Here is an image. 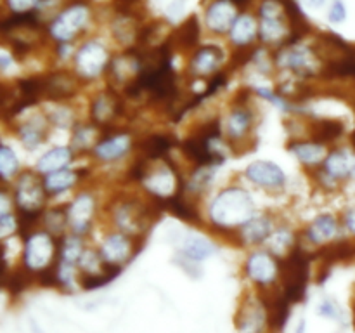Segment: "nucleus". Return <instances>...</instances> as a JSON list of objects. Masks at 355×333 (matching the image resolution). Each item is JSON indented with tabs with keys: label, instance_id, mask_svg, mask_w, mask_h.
<instances>
[{
	"label": "nucleus",
	"instance_id": "nucleus-37",
	"mask_svg": "<svg viewBox=\"0 0 355 333\" xmlns=\"http://www.w3.org/2000/svg\"><path fill=\"white\" fill-rule=\"evenodd\" d=\"M31 330H33V333H42V330L38 328L37 323H31Z\"/></svg>",
	"mask_w": 355,
	"mask_h": 333
},
{
	"label": "nucleus",
	"instance_id": "nucleus-14",
	"mask_svg": "<svg viewBox=\"0 0 355 333\" xmlns=\"http://www.w3.org/2000/svg\"><path fill=\"white\" fill-rule=\"evenodd\" d=\"M257 35V21L248 14L236 17L234 24L231 28V38L234 44L246 45L255 38Z\"/></svg>",
	"mask_w": 355,
	"mask_h": 333
},
{
	"label": "nucleus",
	"instance_id": "nucleus-6",
	"mask_svg": "<svg viewBox=\"0 0 355 333\" xmlns=\"http://www.w3.org/2000/svg\"><path fill=\"white\" fill-rule=\"evenodd\" d=\"M246 177L263 187H279L284 184V172L279 165L267 160H259L246 166Z\"/></svg>",
	"mask_w": 355,
	"mask_h": 333
},
{
	"label": "nucleus",
	"instance_id": "nucleus-20",
	"mask_svg": "<svg viewBox=\"0 0 355 333\" xmlns=\"http://www.w3.org/2000/svg\"><path fill=\"white\" fill-rule=\"evenodd\" d=\"M326 172H328L331 177H335V179H342V177H345L347 173L350 172L349 156L342 151L331 153V155L328 156V160H326Z\"/></svg>",
	"mask_w": 355,
	"mask_h": 333
},
{
	"label": "nucleus",
	"instance_id": "nucleus-15",
	"mask_svg": "<svg viewBox=\"0 0 355 333\" xmlns=\"http://www.w3.org/2000/svg\"><path fill=\"white\" fill-rule=\"evenodd\" d=\"M220 61H222V51L218 47L210 45V47L201 49V51L194 56L193 68L194 71L200 73V75H207V73L214 71Z\"/></svg>",
	"mask_w": 355,
	"mask_h": 333
},
{
	"label": "nucleus",
	"instance_id": "nucleus-18",
	"mask_svg": "<svg viewBox=\"0 0 355 333\" xmlns=\"http://www.w3.org/2000/svg\"><path fill=\"white\" fill-rule=\"evenodd\" d=\"M215 252V246L205 238H189L184 245V253L193 260H205Z\"/></svg>",
	"mask_w": 355,
	"mask_h": 333
},
{
	"label": "nucleus",
	"instance_id": "nucleus-12",
	"mask_svg": "<svg viewBox=\"0 0 355 333\" xmlns=\"http://www.w3.org/2000/svg\"><path fill=\"white\" fill-rule=\"evenodd\" d=\"M128 148H130V137L128 135H114V137H110L101 142V144H97L96 155L97 158L111 162V160H116L121 155H125Z\"/></svg>",
	"mask_w": 355,
	"mask_h": 333
},
{
	"label": "nucleus",
	"instance_id": "nucleus-33",
	"mask_svg": "<svg viewBox=\"0 0 355 333\" xmlns=\"http://www.w3.org/2000/svg\"><path fill=\"white\" fill-rule=\"evenodd\" d=\"M7 210H9V200H7L6 194L0 193V217L7 215Z\"/></svg>",
	"mask_w": 355,
	"mask_h": 333
},
{
	"label": "nucleus",
	"instance_id": "nucleus-35",
	"mask_svg": "<svg viewBox=\"0 0 355 333\" xmlns=\"http://www.w3.org/2000/svg\"><path fill=\"white\" fill-rule=\"evenodd\" d=\"M305 3H307L309 7H314V9H319V7L324 6L326 0H305Z\"/></svg>",
	"mask_w": 355,
	"mask_h": 333
},
{
	"label": "nucleus",
	"instance_id": "nucleus-5",
	"mask_svg": "<svg viewBox=\"0 0 355 333\" xmlns=\"http://www.w3.org/2000/svg\"><path fill=\"white\" fill-rule=\"evenodd\" d=\"M281 6L276 0H266L260 7L262 21H260V37L266 42H276L286 33V26L281 17Z\"/></svg>",
	"mask_w": 355,
	"mask_h": 333
},
{
	"label": "nucleus",
	"instance_id": "nucleus-31",
	"mask_svg": "<svg viewBox=\"0 0 355 333\" xmlns=\"http://www.w3.org/2000/svg\"><path fill=\"white\" fill-rule=\"evenodd\" d=\"M290 241H291V236L288 234V232H277V234L274 236L272 248L279 250V252H284V250L288 248V245H290Z\"/></svg>",
	"mask_w": 355,
	"mask_h": 333
},
{
	"label": "nucleus",
	"instance_id": "nucleus-7",
	"mask_svg": "<svg viewBox=\"0 0 355 333\" xmlns=\"http://www.w3.org/2000/svg\"><path fill=\"white\" fill-rule=\"evenodd\" d=\"M236 21V6L231 0H217L207 10V26L215 33L231 30Z\"/></svg>",
	"mask_w": 355,
	"mask_h": 333
},
{
	"label": "nucleus",
	"instance_id": "nucleus-38",
	"mask_svg": "<svg viewBox=\"0 0 355 333\" xmlns=\"http://www.w3.org/2000/svg\"><path fill=\"white\" fill-rule=\"evenodd\" d=\"M352 173H354V177H355V166H354V170H352Z\"/></svg>",
	"mask_w": 355,
	"mask_h": 333
},
{
	"label": "nucleus",
	"instance_id": "nucleus-25",
	"mask_svg": "<svg viewBox=\"0 0 355 333\" xmlns=\"http://www.w3.org/2000/svg\"><path fill=\"white\" fill-rule=\"evenodd\" d=\"M82 243H80L78 238H69L66 241L64 250H62V262L66 264H75L76 260L82 259Z\"/></svg>",
	"mask_w": 355,
	"mask_h": 333
},
{
	"label": "nucleus",
	"instance_id": "nucleus-2",
	"mask_svg": "<svg viewBox=\"0 0 355 333\" xmlns=\"http://www.w3.org/2000/svg\"><path fill=\"white\" fill-rule=\"evenodd\" d=\"M89 21V9L87 6L82 3H76V6L68 7V9L62 10L58 17L54 19L51 26L52 37L58 38L61 42H68L85 26V23Z\"/></svg>",
	"mask_w": 355,
	"mask_h": 333
},
{
	"label": "nucleus",
	"instance_id": "nucleus-34",
	"mask_svg": "<svg viewBox=\"0 0 355 333\" xmlns=\"http://www.w3.org/2000/svg\"><path fill=\"white\" fill-rule=\"evenodd\" d=\"M345 224H347V228H349L350 231H352L355 234V208H354V210H350L349 214H347Z\"/></svg>",
	"mask_w": 355,
	"mask_h": 333
},
{
	"label": "nucleus",
	"instance_id": "nucleus-16",
	"mask_svg": "<svg viewBox=\"0 0 355 333\" xmlns=\"http://www.w3.org/2000/svg\"><path fill=\"white\" fill-rule=\"evenodd\" d=\"M76 179H78V176H76L75 170H55V172L47 173V177H45V189H49L51 193H59V191L71 187L76 182Z\"/></svg>",
	"mask_w": 355,
	"mask_h": 333
},
{
	"label": "nucleus",
	"instance_id": "nucleus-17",
	"mask_svg": "<svg viewBox=\"0 0 355 333\" xmlns=\"http://www.w3.org/2000/svg\"><path fill=\"white\" fill-rule=\"evenodd\" d=\"M311 238L314 241H326L336 234V221L331 215H319L311 225Z\"/></svg>",
	"mask_w": 355,
	"mask_h": 333
},
{
	"label": "nucleus",
	"instance_id": "nucleus-26",
	"mask_svg": "<svg viewBox=\"0 0 355 333\" xmlns=\"http://www.w3.org/2000/svg\"><path fill=\"white\" fill-rule=\"evenodd\" d=\"M21 137H23L24 144H26L28 148H35V146L40 144L42 141V128L33 127V125H26V127H23V130H21Z\"/></svg>",
	"mask_w": 355,
	"mask_h": 333
},
{
	"label": "nucleus",
	"instance_id": "nucleus-36",
	"mask_svg": "<svg viewBox=\"0 0 355 333\" xmlns=\"http://www.w3.org/2000/svg\"><path fill=\"white\" fill-rule=\"evenodd\" d=\"M3 280V255H2V248H0V283Z\"/></svg>",
	"mask_w": 355,
	"mask_h": 333
},
{
	"label": "nucleus",
	"instance_id": "nucleus-30",
	"mask_svg": "<svg viewBox=\"0 0 355 333\" xmlns=\"http://www.w3.org/2000/svg\"><path fill=\"white\" fill-rule=\"evenodd\" d=\"M14 229H16V221H14L10 215H3V217H0V238L9 236Z\"/></svg>",
	"mask_w": 355,
	"mask_h": 333
},
{
	"label": "nucleus",
	"instance_id": "nucleus-10",
	"mask_svg": "<svg viewBox=\"0 0 355 333\" xmlns=\"http://www.w3.org/2000/svg\"><path fill=\"white\" fill-rule=\"evenodd\" d=\"M94 212V200L89 194H82L75 200V203L71 205V208L68 210V219L71 222V225L75 228V231L82 232L89 228V221L92 217Z\"/></svg>",
	"mask_w": 355,
	"mask_h": 333
},
{
	"label": "nucleus",
	"instance_id": "nucleus-27",
	"mask_svg": "<svg viewBox=\"0 0 355 333\" xmlns=\"http://www.w3.org/2000/svg\"><path fill=\"white\" fill-rule=\"evenodd\" d=\"M345 17H347L345 3H343L342 0H335L331 9H329V21H331V23H342V21H345Z\"/></svg>",
	"mask_w": 355,
	"mask_h": 333
},
{
	"label": "nucleus",
	"instance_id": "nucleus-22",
	"mask_svg": "<svg viewBox=\"0 0 355 333\" xmlns=\"http://www.w3.org/2000/svg\"><path fill=\"white\" fill-rule=\"evenodd\" d=\"M149 189L155 191L158 194H168L173 189V177L168 170H162V172L155 173L149 177Z\"/></svg>",
	"mask_w": 355,
	"mask_h": 333
},
{
	"label": "nucleus",
	"instance_id": "nucleus-19",
	"mask_svg": "<svg viewBox=\"0 0 355 333\" xmlns=\"http://www.w3.org/2000/svg\"><path fill=\"white\" fill-rule=\"evenodd\" d=\"M270 222L267 219H252L245 224V238L250 243H260L269 236Z\"/></svg>",
	"mask_w": 355,
	"mask_h": 333
},
{
	"label": "nucleus",
	"instance_id": "nucleus-28",
	"mask_svg": "<svg viewBox=\"0 0 355 333\" xmlns=\"http://www.w3.org/2000/svg\"><path fill=\"white\" fill-rule=\"evenodd\" d=\"M80 266L87 273H96V269L99 267V257L94 252H85L82 255V259H80Z\"/></svg>",
	"mask_w": 355,
	"mask_h": 333
},
{
	"label": "nucleus",
	"instance_id": "nucleus-13",
	"mask_svg": "<svg viewBox=\"0 0 355 333\" xmlns=\"http://www.w3.org/2000/svg\"><path fill=\"white\" fill-rule=\"evenodd\" d=\"M69 160H71V151L68 148H54L38 160L37 169L42 173H52L55 170L64 169L69 163Z\"/></svg>",
	"mask_w": 355,
	"mask_h": 333
},
{
	"label": "nucleus",
	"instance_id": "nucleus-32",
	"mask_svg": "<svg viewBox=\"0 0 355 333\" xmlns=\"http://www.w3.org/2000/svg\"><path fill=\"white\" fill-rule=\"evenodd\" d=\"M321 314L329 316V318H335V316H336L335 304H331V302H324V304L321 305Z\"/></svg>",
	"mask_w": 355,
	"mask_h": 333
},
{
	"label": "nucleus",
	"instance_id": "nucleus-1",
	"mask_svg": "<svg viewBox=\"0 0 355 333\" xmlns=\"http://www.w3.org/2000/svg\"><path fill=\"white\" fill-rule=\"evenodd\" d=\"M253 212H255V207H253L252 198L239 187L222 191L210 208L211 221L222 228L245 225L246 222L252 221Z\"/></svg>",
	"mask_w": 355,
	"mask_h": 333
},
{
	"label": "nucleus",
	"instance_id": "nucleus-29",
	"mask_svg": "<svg viewBox=\"0 0 355 333\" xmlns=\"http://www.w3.org/2000/svg\"><path fill=\"white\" fill-rule=\"evenodd\" d=\"M37 3H38V0H9L10 9L16 10V12H19V14L28 12V10L33 9Z\"/></svg>",
	"mask_w": 355,
	"mask_h": 333
},
{
	"label": "nucleus",
	"instance_id": "nucleus-21",
	"mask_svg": "<svg viewBox=\"0 0 355 333\" xmlns=\"http://www.w3.org/2000/svg\"><path fill=\"white\" fill-rule=\"evenodd\" d=\"M291 149L304 163H318L324 156V148L318 142H300Z\"/></svg>",
	"mask_w": 355,
	"mask_h": 333
},
{
	"label": "nucleus",
	"instance_id": "nucleus-23",
	"mask_svg": "<svg viewBox=\"0 0 355 333\" xmlns=\"http://www.w3.org/2000/svg\"><path fill=\"white\" fill-rule=\"evenodd\" d=\"M17 172V158L7 146H0V177H12Z\"/></svg>",
	"mask_w": 355,
	"mask_h": 333
},
{
	"label": "nucleus",
	"instance_id": "nucleus-4",
	"mask_svg": "<svg viewBox=\"0 0 355 333\" xmlns=\"http://www.w3.org/2000/svg\"><path fill=\"white\" fill-rule=\"evenodd\" d=\"M107 62V51L97 42H89L76 54V69L83 76H96Z\"/></svg>",
	"mask_w": 355,
	"mask_h": 333
},
{
	"label": "nucleus",
	"instance_id": "nucleus-11",
	"mask_svg": "<svg viewBox=\"0 0 355 333\" xmlns=\"http://www.w3.org/2000/svg\"><path fill=\"white\" fill-rule=\"evenodd\" d=\"M101 255L107 264H120L130 255V241L123 234H113L104 241Z\"/></svg>",
	"mask_w": 355,
	"mask_h": 333
},
{
	"label": "nucleus",
	"instance_id": "nucleus-9",
	"mask_svg": "<svg viewBox=\"0 0 355 333\" xmlns=\"http://www.w3.org/2000/svg\"><path fill=\"white\" fill-rule=\"evenodd\" d=\"M17 203L24 212H37L44 201L42 186L35 180L33 176H24L17 186Z\"/></svg>",
	"mask_w": 355,
	"mask_h": 333
},
{
	"label": "nucleus",
	"instance_id": "nucleus-8",
	"mask_svg": "<svg viewBox=\"0 0 355 333\" xmlns=\"http://www.w3.org/2000/svg\"><path fill=\"white\" fill-rule=\"evenodd\" d=\"M246 271L248 276L252 278L255 283L259 284H269L276 280L277 266L276 260L269 255V253H253L246 264Z\"/></svg>",
	"mask_w": 355,
	"mask_h": 333
},
{
	"label": "nucleus",
	"instance_id": "nucleus-24",
	"mask_svg": "<svg viewBox=\"0 0 355 333\" xmlns=\"http://www.w3.org/2000/svg\"><path fill=\"white\" fill-rule=\"evenodd\" d=\"M250 127V117L246 111H236L229 118V132H231L232 137H239V135L245 134Z\"/></svg>",
	"mask_w": 355,
	"mask_h": 333
},
{
	"label": "nucleus",
	"instance_id": "nucleus-3",
	"mask_svg": "<svg viewBox=\"0 0 355 333\" xmlns=\"http://www.w3.org/2000/svg\"><path fill=\"white\" fill-rule=\"evenodd\" d=\"M54 255V243L45 232H37L31 236L24 250V264L31 271H42L51 264Z\"/></svg>",
	"mask_w": 355,
	"mask_h": 333
}]
</instances>
